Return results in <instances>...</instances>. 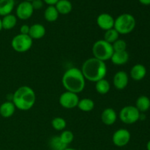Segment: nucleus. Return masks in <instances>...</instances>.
<instances>
[{"mask_svg": "<svg viewBox=\"0 0 150 150\" xmlns=\"http://www.w3.org/2000/svg\"><path fill=\"white\" fill-rule=\"evenodd\" d=\"M44 18L48 22H54L58 19L59 13L55 6L49 5L45 10Z\"/></svg>", "mask_w": 150, "mask_h": 150, "instance_id": "nucleus-22", "label": "nucleus"}, {"mask_svg": "<svg viewBox=\"0 0 150 150\" xmlns=\"http://www.w3.org/2000/svg\"><path fill=\"white\" fill-rule=\"evenodd\" d=\"M115 19L108 13H101L97 18V23L103 30L107 31L114 28Z\"/></svg>", "mask_w": 150, "mask_h": 150, "instance_id": "nucleus-11", "label": "nucleus"}, {"mask_svg": "<svg viewBox=\"0 0 150 150\" xmlns=\"http://www.w3.org/2000/svg\"><path fill=\"white\" fill-rule=\"evenodd\" d=\"M29 29H30V26H28L27 24L22 25L20 28V34H21V35H29Z\"/></svg>", "mask_w": 150, "mask_h": 150, "instance_id": "nucleus-31", "label": "nucleus"}, {"mask_svg": "<svg viewBox=\"0 0 150 150\" xmlns=\"http://www.w3.org/2000/svg\"><path fill=\"white\" fill-rule=\"evenodd\" d=\"M59 138L62 142L67 146L73 142V139H74V135H73V132H71L70 130H64L59 136Z\"/></svg>", "mask_w": 150, "mask_h": 150, "instance_id": "nucleus-28", "label": "nucleus"}, {"mask_svg": "<svg viewBox=\"0 0 150 150\" xmlns=\"http://www.w3.org/2000/svg\"><path fill=\"white\" fill-rule=\"evenodd\" d=\"M139 1L144 5H150V0H139Z\"/></svg>", "mask_w": 150, "mask_h": 150, "instance_id": "nucleus-33", "label": "nucleus"}, {"mask_svg": "<svg viewBox=\"0 0 150 150\" xmlns=\"http://www.w3.org/2000/svg\"><path fill=\"white\" fill-rule=\"evenodd\" d=\"M146 149L150 150V140L146 144Z\"/></svg>", "mask_w": 150, "mask_h": 150, "instance_id": "nucleus-34", "label": "nucleus"}, {"mask_svg": "<svg viewBox=\"0 0 150 150\" xmlns=\"http://www.w3.org/2000/svg\"><path fill=\"white\" fill-rule=\"evenodd\" d=\"M45 35V28L43 25L35 23L30 26L29 35L32 40H38L43 38Z\"/></svg>", "mask_w": 150, "mask_h": 150, "instance_id": "nucleus-15", "label": "nucleus"}, {"mask_svg": "<svg viewBox=\"0 0 150 150\" xmlns=\"http://www.w3.org/2000/svg\"><path fill=\"white\" fill-rule=\"evenodd\" d=\"M136 107L140 113H144L147 111L150 108V100L148 97L142 95L136 100Z\"/></svg>", "mask_w": 150, "mask_h": 150, "instance_id": "nucleus-20", "label": "nucleus"}, {"mask_svg": "<svg viewBox=\"0 0 150 150\" xmlns=\"http://www.w3.org/2000/svg\"><path fill=\"white\" fill-rule=\"evenodd\" d=\"M2 29L5 30H10L16 26L17 23V18L13 14H9L5 16L1 19Z\"/></svg>", "mask_w": 150, "mask_h": 150, "instance_id": "nucleus-21", "label": "nucleus"}, {"mask_svg": "<svg viewBox=\"0 0 150 150\" xmlns=\"http://www.w3.org/2000/svg\"><path fill=\"white\" fill-rule=\"evenodd\" d=\"M55 7L59 14L67 15L72 11L73 5L69 0H59L55 4Z\"/></svg>", "mask_w": 150, "mask_h": 150, "instance_id": "nucleus-19", "label": "nucleus"}, {"mask_svg": "<svg viewBox=\"0 0 150 150\" xmlns=\"http://www.w3.org/2000/svg\"><path fill=\"white\" fill-rule=\"evenodd\" d=\"M49 147L51 150H64L67 147L60 139L59 136H54L51 138L48 142Z\"/></svg>", "mask_w": 150, "mask_h": 150, "instance_id": "nucleus-25", "label": "nucleus"}, {"mask_svg": "<svg viewBox=\"0 0 150 150\" xmlns=\"http://www.w3.org/2000/svg\"><path fill=\"white\" fill-rule=\"evenodd\" d=\"M110 89H111L110 83L106 79H101V80L96 82L95 89L100 95H105V94H107L110 91Z\"/></svg>", "mask_w": 150, "mask_h": 150, "instance_id": "nucleus-24", "label": "nucleus"}, {"mask_svg": "<svg viewBox=\"0 0 150 150\" xmlns=\"http://www.w3.org/2000/svg\"><path fill=\"white\" fill-rule=\"evenodd\" d=\"M130 77L136 81H139L144 79L146 75V68L142 64H136L130 70Z\"/></svg>", "mask_w": 150, "mask_h": 150, "instance_id": "nucleus-14", "label": "nucleus"}, {"mask_svg": "<svg viewBox=\"0 0 150 150\" xmlns=\"http://www.w3.org/2000/svg\"><path fill=\"white\" fill-rule=\"evenodd\" d=\"M36 101V95L33 89L28 86L18 88L13 94L12 102L16 108L21 111H28L34 106Z\"/></svg>", "mask_w": 150, "mask_h": 150, "instance_id": "nucleus-3", "label": "nucleus"}, {"mask_svg": "<svg viewBox=\"0 0 150 150\" xmlns=\"http://www.w3.org/2000/svg\"><path fill=\"white\" fill-rule=\"evenodd\" d=\"M129 82L128 75L125 71H119L113 78V83L116 89L122 90L127 87Z\"/></svg>", "mask_w": 150, "mask_h": 150, "instance_id": "nucleus-12", "label": "nucleus"}, {"mask_svg": "<svg viewBox=\"0 0 150 150\" xmlns=\"http://www.w3.org/2000/svg\"><path fill=\"white\" fill-rule=\"evenodd\" d=\"M86 79L80 69L72 67L65 71L62 76V83L67 91L73 93H80L83 90Z\"/></svg>", "mask_w": 150, "mask_h": 150, "instance_id": "nucleus-2", "label": "nucleus"}, {"mask_svg": "<svg viewBox=\"0 0 150 150\" xmlns=\"http://www.w3.org/2000/svg\"><path fill=\"white\" fill-rule=\"evenodd\" d=\"M141 113L133 105H127L122 108L120 111L119 117L123 123L127 125H132L140 120Z\"/></svg>", "mask_w": 150, "mask_h": 150, "instance_id": "nucleus-7", "label": "nucleus"}, {"mask_svg": "<svg viewBox=\"0 0 150 150\" xmlns=\"http://www.w3.org/2000/svg\"><path fill=\"white\" fill-rule=\"evenodd\" d=\"M136 21L134 16L129 13H123L114 20V29L121 35H127L134 30Z\"/></svg>", "mask_w": 150, "mask_h": 150, "instance_id": "nucleus-4", "label": "nucleus"}, {"mask_svg": "<svg viewBox=\"0 0 150 150\" xmlns=\"http://www.w3.org/2000/svg\"><path fill=\"white\" fill-rule=\"evenodd\" d=\"M44 2L46 3L48 5H55L57 2H58L59 0H42Z\"/></svg>", "mask_w": 150, "mask_h": 150, "instance_id": "nucleus-32", "label": "nucleus"}, {"mask_svg": "<svg viewBox=\"0 0 150 150\" xmlns=\"http://www.w3.org/2000/svg\"><path fill=\"white\" fill-rule=\"evenodd\" d=\"M14 7V0H0V16L4 17L11 14Z\"/></svg>", "mask_w": 150, "mask_h": 150, "instance_id": "nucleus-18", "label": "nucleus"}, {"mask_svg": "<svg viewBox=\"0 0 150 150\" xmlns=\"http://www.w3.org/2000/svg\"><path fill=\"white\" fill-rule=\"evenodd\" d=\"M81 70L85 79L96 83L105 79L107 74V66L105 62L93 57L88 59L83 63Z\"/></svg>", "mask_w": 150, "mask_h": 150, "instance_id": "nucleus-1", "label": "nucleus"}, {"mask_svg": "<svg viewBox=\"0 0 150 150\" xmlns=\"http://www.w3.org/2000/svg\"><path fill=\"white\" fill-rule=\"evenodd\" d=\"M34 9L31 2L24 1L21 2L16 8V16L21 20H27L32 17Z\"/></svg>", "mask_w": 150, "mask_h": 150, "instance_id": "nucleus-10", "label": "nucleus"}, {"mask_svg": "<svg viewBox=\"0 0 150 150\" xmlns=\"http://www.w3.org/2000/svg\"><path fill=\"white\" fill-rule=\"evenodd\" d=\"M31 4H32L34 10H40L43 7V1L42 0H33L32 1H31Z\"/></svg>", "mask_w": 150, "mask_h": 150, "instance_id": "nucleus-30", "label": "nucleus"}, {"mask_svg": "<svg viewBox=\"0 0 150 150\" xmlns=\"http://www.w3.org/2000/svg\"><path fill=\"white\" fill-rule=\"evenodd\" d=\"M131 135L126 129H119L116 130L112 136V142L115 146L118 147H122L126 146L130 142Z\"/></svg>", "mask_w": 150, "mask_h": 150, "instance_id": "nucleus-9", "label": "nucleus"}, {"mask_svg": "<svg viewBox=\"0 0 150 150\" xmlns=\"http://www.w3.org/2000/svg\"><path fill=\"white\" fill-rule=\"evenodd\" d=\"M16 108L12 101H6L0 105V115L4 118H10L14 114Z\"/></svg>", "mask_w": 150, "mask_h": 150, "instance_id": "nucleus-16", "label": "nucleus"}, {"mask_svg": "<svg viewBox=\"0 0 150 150\" xmlns=\"http://www.w3.org/2000/svg\"><path fill=\"white\" fill-rule=\"evenodd\" d=\"M78 108L83 112H89L92 111L95 108V103L90 98H83L79 100Z\"/></svg>", "mask_w": 150, "mask_h": 150, "instance_id": "nucleus-23", "label": "nucleus"}, {"mask_svg": "<svg viewBox=\"0 0 150 150\" xmlns=\"http://www.w3.org/2000/svg\"><path fill=\"white\" fill-rule=\"evenodd\" d=\"M2 29V23H1V19L0 18V32L1 31Z\"/></svg>", "mask_w": 150, "mask_h": 150, "instance_id": "nucleus-35", "label": "nucleus"}, {"mask_svg": "<svg viewBox=\"0 0 150 150\" xmlns=\"http://www.w3.org/2000/svg\"><path fill=\"white\" fill-rule=\"evenodd\" d=\"M51 125L54 127V130H57V131H61L65 128L67 126V122L63 118L57 117L53 119L52 122H51Z\"/></svg>", "mask_w": 150, "mask_h": 150, "instance_id": "nucleus-27", "label": "nucleus"}, {"mask_svg": "<svg viewBox=\"0 0 150 150\" xmlns=\"http://www.w3.org/2000/svg\"><path fill=\"white\" fill-rule=\"evenodd\" d=\"M119 35H120V34L118 33V32L113 28V29L105 31L103 40L106 42H109V43L113 44L119 39Z\"/></svg>", "mask_w": 150, "mask_h": 150, "instance_id": "nucleus-26", "label": "nucleus"}, {"mask_svg": "<svg viewBox=\"0 0 150 150\" xmlns=\"http://www.w3.org/2000/svg\"><path fill=\"white\" fill-rule=\"evenodd\" d=\"M113 49L114 52H122L125 51L127 48V42L122 39H118L112 44Z\"/></svg>", "mask_w": 150, "mask_h": 150, "instance_id": "nucleus-29", "label": "nucleus"}, {"mask_svg": "<svg viewBox=\"0 0 150 150\" xmlns=\"http://www.w3.org/2000/svg\"><path fill=\"white\" fill-rule=\"evenodd\" d=\"M33 40L26 35H16L11 41V46L14 51L18 53H24L29 51L32 46Z\"/></svg>", "mask_w": 150, "mask_h": 150, "instance_id": "nucleus-6", "label": "nucleus"}, {"mask_svg": "<svg viewBox=\"0 0 150 150\" xmlns=\"http://www.w3.org/2000/svg\"><path fill=\"white\" fill-rule=\"evenodd\" d=\"M113 64L116 65H124L128 62L129 54L127 51L122 52H114L111 58Z\"/></svg>", "mask_w": 150, "mask_h": 150, "instance_id": "nucleus-17", "label": "nucleus"}, {"mask_svg": "<svg viewBox=\"0 0 150 150\" xmlns=\"http://www.w3.org/2000/svg\"><path fill=\"white\" fill-rule=\"evenodd\" d=\"M59 102L63 108H67V109H71V108H74L78 106L79 98L77 94L66 91L60 95Z\"/></svg>", "mask_w": 150, "mask_h": 150, "instance_id": "nucleus-8", "label": "nucleus"}, {"mask_svg": "<svg viewBox=\"0 0 150 150\" xmlns=\"http://www.w3.org/2000/svg\"><path fill=\"white\" fill-rule=\"evenodd\" d=\"M92 54L94 57L103 62L111 59L114 54L112 44L104 40H99L94 43L92 46Z\"/></svg>", "mask_w": 150, "mask_h": 150, "instance_id": "nucleus-5", "label": "nucleus"}, {"mask_svg": "<svg viewBox=\"0 0 150 150\" xmlns=\"http://www.w3.org/2000/svg\"><path fill=\"white\" fill-rule=\"evenodd\" d=\"M64 150H77V149H73V148H68V147H67L65 149H64Z\"/></svg>", "mask_w": 150, "mask_h": 150, "instance_id": "nucleus-36", "label": "nucleus"}, {"mask_svg": "<svg viewBox=\"0 0 150 150\" xmlns=\"http://www.w3.org/2000/svg\"><path fill=\"white\" fill-rule=\"evenodd\" d=\"M25 1H29V2H31V1H32L33 0H25Z\"/></svg>", "mask_w": 150, "mask_h": 150, "instance_id": "nucleus-37", "label": "nucleus"}, {"mask_svg": "<svg viewBox=\"0 0 150 150\" xmlns=\"http://www.w3.org/2000/svg\"><path fill=\"white\" fill-rule=\"evenodd\" d=\"M117 115L116 111L111 108H107L101 114V120L105 125H112L116 122Z\"/></svg>", "mask_w": 150, "mask_h": 150, "instance_id": "nucleus-13", "label": "nucleus"}]
</instances>
